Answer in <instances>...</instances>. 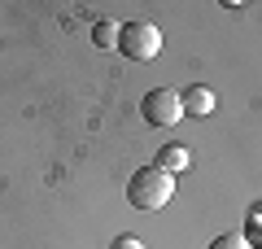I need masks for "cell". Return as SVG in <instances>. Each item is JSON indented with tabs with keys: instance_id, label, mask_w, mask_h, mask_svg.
Masks as SVG:
<instances>
[{
	"instance_id": "6da1fadb",
	"label": "cell",
	"mask_w": 262,
	"mask_h": 249,
	"mask_svg": "<svg viewBox=\"0 0 262 249\" xmlns=\"http://www.w3.org/2000/svg\"><path fill=\"white\" fill-rule=\"evenodd\" d=\"M127 201L136 205V210H162L166 201H175V175H166L158 166L136 171L131 184H127Z\"/></svg>"
},
{
	"instance_id": "7a4b0ae2",
	"label": "cell",
	"mask_w": 262,
	"mask_h": 249,
	"mask_svg": "<svg viewBox=\"0 0 262 249\" xmlns=\"http://www.w3.org/2000/svg\"><path fill=\"white\" fill-rule=\"evenodd\" d=\"M118 53H127L131 61H153V57L162 53V31L153 27V22H122Z\"/></svg>"
},
{
	"instance_id": "3957f363",
	"label": "cell",
	"mask_w": 262,
	"mask_h": 249,
	"mask_svg": "<svg viewBox=\"0 0 262 249\" xmlns=\"http://www.w3.org/2000/svg\"><path fill=\"white\" fill-rule=\"evenodd\" d=\"M140 114L149 127H175L179 118H184V101H179V92H170V88H153V92L140 96Z\"/></svg>"
},
{
	"instance_id": "277c9868",
	"label": "cell",
	"mask_w": 262,
	"mask_h": 249,
	"mask_svg": "<svg viewBox=\"0 0 262 249\" xmlns=\"http://www.w3.org/2000/svg\"><path fill=\"white\" fill-rule=\"evenodd\" d=\"M179 101H184V114H192V118H206V114H214L219 96L210 92L206 83H192L188 92H179Z\"/></svg>"
},
{
	"instance_id": "5b68a950",
	"label": "cell",
	"mask_w": 262,
	"mask_h": 249,
	"mask_svg": "<svg viewBox=\"0 0 262 249\" xmlns=\"http://www.w3.org/2000/svg\"><path fill=\"white\" fill-rule=\"evenodd\" d=\"M153 166H158V171H166V175H179V171H188V166H192V153H188L184 144H162L158 157H153Z\"/></svg>"
},
{
	"instance_id": "8992f818",
	"label": "cell",
	"mask_w": 262,
	"mask_h": 249,
	"mask_svg": "<svg viewBox=\"0 0 262 249\" xmlns=\"http://www.w3.org/2000/svg\"><path fill=\"white\" fill-rule=\"evenodd\" d=\"M118 31H122V22L101 18V22L92 27V44H96V48H118Z\"/></svg>"
},
{
	"instance_id": "52a82bcc",
	"label": "cell",
	"mask_w": 262,
	"mask_h": 249,
	"mask_svg": "<svg viewBox=\"0 0 262 249\" xmlns=\"http://www.w3.org/2000/svg\"><path fill=\"white\" fill-rule=\"evenodd\" d=\"M241 236L249 240V249L262 245V205H253V210H249V219H245V232H241Z\"/></svg>"
},
{
	"instance_id": "ba28073f",
	"label": "cell",
	"mask_w": 262,
	"mask_h": 249,
	"mask_svg": "<svg viewBox=\"0 0 262 249\" xmlns=\"http://www.w3.org/2000/svg\"><path fill=\"white\" fill-rule=\"evenodd\" d=\"M210 249H249V240L236 236V232H227V236H214V240H210Z\"/></svg>"
},
{
	"instance_id": "9c48e42d",
	"label": "cell",
	"mask_w": 262,
	"mask_h": 249,
	"mask_svg": "<svg viewBox=\"0 0 262 249\" xmlns=\"http://www.w3.org/2000/svg\"><path fill=\"white\" fill-rule=\"evenodd\" d=\"M110 249H144V245H140V240H136V236L127 232V236H114V245H110Z\"/></svg>"
},
{
	"instance_id": "30bf717a",
	"label": "cell",
	"mask_w": 262,
	"mask_h": 249,
	"mask_svg": "<svg viewBox=\"0 0 262 249\" xmlns=\"http://www.w3.org/2000/svg\"><path fill=\"white\" fill-rule=\"evenodd\" d=\"M253 249H262V245H253Z\"/></svg>"
}]
</instances>
